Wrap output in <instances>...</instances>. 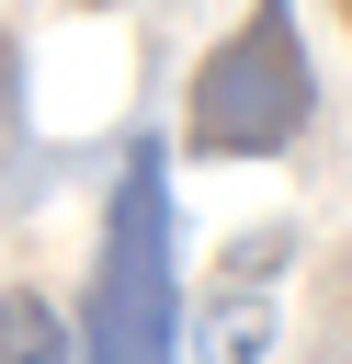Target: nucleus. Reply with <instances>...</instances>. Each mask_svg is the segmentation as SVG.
<instances>
[{
  "label": "nucleus",
  "mask_w": 352,
  "mask_h": 364,
  "mask_svg": "<svg viewBox=\"0 0 352 364\" xmlns=\"http://www.w3.org/2000/svg\"><path fill=\"white\" fill-rule=\"evenodd\" d=\"M318 125V68H307V23L295 0H250L182 91V148L193 159H295Z\"/></svg>",
  "instance_id": "2"
},
{
  "label": "nucleus",
  "mask_w": 352,
  "mask_h": 364,
  "mask_svg": "<svg viewBox=\"0 0 352 364\" xmlns=\"http://www.w3.org/2000/svg\"><path fill=\"white\" fill-rule=\"evenodd\" d=\"M284 262H295V228H284V216L250 228V239H227V250H216L204 330H193L182 364H261V341H273V296H284Z\"/></svg>",
  "instance_id": "3"
},
{
  "label": "nucleus",
  "mask_w": 352,
  "mask_h": 364,
  "mask_svg": "<svg viewBox=\"0 0 352 364\" xmlns=\"http://www.w3.org/2000/svg\"><path fill=\"white\" fill-rule=\"evenodd\" d=\"M79 364H182V250H170V148L136 125L102 228H91V284H79Z\"/></svg>",
  "instance_id": "1"
},
{
  "label": "nucleus",
  "mask_w": 352,
  "mask_h": 364,
  "mask_svg": "<svg viewBox=\"0 0 352 364\" xmlns=\"http://www.w3.org/2000/svg\"><path fill=\"white\" fill-rule=\"evenodd\" d=\"M79 11H102V0H79Z\"/></svg>",
  "instance_id": "6"
},
{
  "label": "nucleus",
  "mask_w": 352,
  "mask_h": 364,
  "mask_svg": "<svg viewBox=\"0 0 352 364\" xmlns=\"http://www.w3.org/2000/svg\"><path fill=\"white\" fill-rule=\"evenodd\" d=\"M0 364H79L68 307H57V296H34V284H11V296H0Z\"/></svg>",
  "instance_id": "4"
},
{
  "label": "nucleus",
  "mask_w": 352,
  "mask_h": 364,
  "mask_svg": "<svg viewBox=\"0 0 352 364\" xmlns=\"http://www.w3.org/2000/svg\"><path fill=\"white\" fill-rule=\"evenodd\" d=\"M329 11H341V34H352V0H329Z\"/></svg>",
  "instance_id": "5"
}]
</instances>
